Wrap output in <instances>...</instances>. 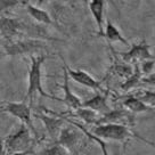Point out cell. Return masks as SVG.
<instances>
[{
	"instance_id": "cell-1",
	"label": "cell",
	"mask_w": 155,
	"mask_h": 155,
	"mask_svg": "<svg viewBox=\"0 0 155 155\" xmlns=\"http://www.w3.org/2000/svg\"><path fill=\"white\" fill-rule=\"evenodd\" d=\"M46 58H47L46 55L31 56V64L29 68V84H28V91L24 98V102L29 103L31 106L33 104V99L38 95L48 99L57 101V102L62 101L61 98L49 95L48 92L45 91L44 86H42V65Z\"/></svg>"
},
{
	"instance_id": "cell-2",
	"label": "cell",
	"mask_w": 155,
	"mask_h": 155,
	"mask_svg": "<svg viewBox=\"0 0 155 155\" xmlns=\"http://www.w3.org/2000/svg\"><path fill=\"white\" fill-rule=\"evenodd\" d=\"M91 134L96 137L101 138L103 140H114L123 144V150L126 148V144L131 139H138L140 141H144L147 145L153 146L155 145L152 141L147 140L146 138L136 134L135 131L131 130L130 127L121 126V124H103V126H96L91 129Z\"/></svg>"
},
{
	"instance_id": "cell-3",
	"label": "cell",
	"mask_w": 155,
	"mask_h": 155,
	"mask_svg": "<svg viewBox=\"0 0 155 155\" xmlns=\"http://www.w3.org/2000/svg\"><path fill=\"white\" fill-rule=\"evenodd\" d=\"M39 141L35 139L32 131L25 124H21L14 134L6 136L2 139V155L8 153H22L34 150Z\"/></svg>"
},
{
	"instance_id": "cell-4",
	"label": "cell",
	"mask_w": 155,
	"mask_h": 155,
	"mask_svg": "<svg viewBox=\"0 0 155 155\" xmlns=\"http://www.w3.org/2000/svg\"><path fill=\"white\" fill-rule=\"evenodd\" d=\"M1 112L8 113L16 119H18L22 124H25L28 128H30V130L32 131V134L37 140H41L38 131L33 124V121H32V116H33L32 106L29 103L24 102V101L23 102H4L2 106H1Z\"/></svg>"
},
{
	"instance_id": "cell-5",
	"label": "cell",
	"mask_w": 155,
	"mask_h": 155,
	"mask_svg": "<svg viewBox=\"0 0 155 155\" xmlns=\"http://www.w3.org/2000/svg\"><path fill=\"white\" fill-rule=\"evenodd\" d=\"M5 55L17 56V55H31L39 53V50L46 48L42 40L37 39H15V40H4L2 42Z\"/></svg>"
},
{
	"instance_id": "cell-6",
	"label": "cell",
	"mask_w": 155,
	"mask_h": 155,
	"mask_svg": "<svg viewBox=\"0 0 155 155\" xmlns=\"http://www.w3.org/2000/svg\"><path fill=\"white\" fill-rule=\"evenodd\" d=\"M42 110L46 113H34L33 116L39 119L40 121H42L46 132L49 136L50 140L53 143H57L58 138L61 136V132H62L64 127L68 124V122L63 120L61 116L56 115L54 112H50L46 108H42Z\"/></svg>"
},
{
	"instance_id": "cell-7",
	"label": "cell",
	"mask_w": 155,
	"mask_h": 155,
	"mask_svg": "<svg viewBox=\"0 0 155 155\" xmlns=\"http://www.w3.org/2000/svg\"><path fill=\"white\" fill-rule=\"evenodd\" d=\"M83 132L79 128L68 123L63 128L57 143L64 146L72 155H79L80 144L82 141Z\"/></svg>"
},
{
	"instance_id": "cell-8",
	"label": "cell",
	"mask_w": 155,
	"mask_h": 155,
	"mask_svg": "<svg viewBox=\"0 0 155 155\" xmlns=\"http://www.w3.org/2000/svg\"><path fill=\"white\" fill-rule=\"evenodd\" d=\"M119 55L121 56L122 61H124V63L130 65H140V63L143 64L147 61H153L154 58L150 53V46L146 42V40H141L140 42L132 45L128 51L119 53Z\"/></svg>"
},
{
	"instance_id": "cell-9",
	"label": "cell",
	"mask_w": 155,
	"mask_h": 155,
	"mask_svg": "<svg viewBox=\"0 0 155 155\" xmlns=\"http://www.w3.org/2000/svg\"><path fill=\"white\" fill-rule=\"evenodd\" d=\"M135 115L134 113L129 112L128 110L123 108H115L104 114L99 117L96 126H103V124H121L127 127H135Z\"/></svg>"
},
{
	"instance_id": "cell-10",
	"label": "cell",
	"mask_w": 155,
	"mask_h": 155,
	"mask_svg": "<svg viewBox=\"0 0 155 155\" xmlns=\"http://www.w3.org/2000/svg\"><path fill=\"white\" fill-rule=\"evenodd\" d=\"M63 64H64V66L66 68V70H68V75H70V78L72 79L74 82L79 83V84H81L83 87L89 88V89H91V90H94V91H96V92H101V94L107 92V91H105V89L102 87L101 82L97 81L96 79H94L88 72L83 71V70H73V68H71L68 64H66L65 61L63 62Z\"/></svg>"
},
{
	"instance_id": "cell-11",
	"label": "cell",
	"mask_w": 155,
	"mask_h": 155,
	"mask_svg": "<svg viewBox=\"0 0 155 155\" xmlns=\"http://www.w3.org/2000/svg\"><path fill=\"white\" fill-rule=\"evenodd\" d=\"M1 35L5 40H15L21 39L23 37L25 29V23H22L21 21L16 18H9V17H1Z\"/></svg>"
},
{
	"instance_id": "cell-12",
	"label": "cell",
	"mask_w": 155,
	"mask_h": 155,
	"mask_svg": "<svg viewBox=\"0 0 155 155\" xmlns=\"http://www.w3.org/2000/svg\"><path fill=\"white\" fill-rule=\"evenodd\" d=\"M63 75H64V83L62 88L64 91V98L61 101L62 103H64L66 106L70 108V111H75L78 108L82 107L83 102H81V99L73 94L71 88H70V75L68 73V70L65 66H63Z\"/></svg>"
},
{
	"instance_id": "cell-13",
	"label": "cell",
	"mask_w": 155,
	"mask_h": 155,
	"mask_svg": "<svg viewBox=\"0 0 155 155\" xmlns=\"http://www.w3.org/2000/svg\"><path fill=\"white\" fill-rule=\"evenodd\" d=\"M107 2H105L104 0H90L88 2V7L89 10L91 13L92 17L95 19V23L97 25V30H98V35L104 38V13H105V6Z\"/></svg>"
},
{
	"instance_id": "cell-14",
	"label": "cell",
	"mask_w": 155,
	"mask_h": 155,
	"mask_svg": "<svg viewBox=\"0 0 155 155\" xmlns=\"http://www.w3.org/2000/svg\"><path fill=\"white\" fill-rule=\"evenodd\" d=\"M107 95H108L107 92H105V94L96 92V95L92 98L83 102L82 106L95 111L101 116L104 115V114H106V113L111 111V107L108 106V104H107Z\"/></svg>"
},
{
	"instance_id": "cell-15",
	"label": "cell",
	"mask_w": 155,
	"mask_h": 155,
	"mask_svg": "<svg viewBox=\"0 0 155 155\" xmlns=\"http://www.w3.org/2000/svg\"><path fill=\"white\" fill-rule=\"evenodd\" d=\"M122 106L124 107L126 110H128L129 112L134 113V114H139V113H144V112L148 111H154L155 108L148 106L147 104L140 101L138 97L130 95L127 96L123 101H122Z\"/></svg>"
},
{
	"instance_id": "cell-16",
	"label": "cell",
	"mask_w": 155,
	"mask_h": 155,
	"mask_svg": "<svg viewBox=\"0 0 155 155\" xmlns=\"http://www.w3.org/2000/svg\"><path fill=\"white\" fill-rule=\"evenodd\" d=\"M25 8H26V12L28 14L32 17V18L38 22L40 24L44 25H53V18L47 10L42 9V8H39L37 6L32 5V4H29V2H25Z\"/></svg>"
},
{
	"instance_id": "cell-17",
	"label": "cell",
	"mask_w": 155,
	"mask_h": 155,
	"mask_svg": "<svg viewBox=\"0 0 155 155\" xmlns=\"http://www.w3.org/2000/svg\"><path fill=\"white\" fill-rule=\"evenodd\" d=\"M70 115L74 116L77 119H80L87 126H92V124L96 126L97 121L101 117V115L98 113H96V112L90 110V108H87V107L83 106L75 110V111H70Z\"/></svg>"
},
{
	"instance_id": "cell-18",
	"label": "cell",
	"mask_w": 155,
	"mask_h": 155,
	"mask_svg": "<svg viewBox=\"0 0 155 155\" xmlns=\"http://www.w3.org/2000/svg\"><path fill=\"white\" fill-rule=\"evenodd\" d=\"M104 38L108 41V44H112V42H120V44L124 45L127 47H131L130 44H129V41L122 35V33L120 32V30L117 29L110 19L106 21V29H105Z\"/></svg>"
},
{
	"instance_id": "cell-19",
	"label": "cell",
	"mask_w": 155,
	"mask_h": 155,
	"mask_svg": "<svg viewBox=\"0 0 155 155\" xmlns=\"http://www.w3.org/2000/svg\"><path fill=\"white\" fill-rule=\"evenodd\" d=\"M56 114H57L58 116H61V117H62L63 120H65V121L68 122V123H71V124L75 126L77 128H79V129L82 131L83 134L87 136L88 138H89V139H90L91 141H95V143H97V144L99 145V147H101V150H102V154L103 155H110V153H108V150H107V148H106V141L103 140V139H101V138H98V137H96L95 135H92L91 131H88L87 128H86V127H83L82 124H80L79 122L73 121V120H70L68 117L62 115V114H58V113H56Z\"/></svg>"
},
{
	"instance_id": "cell-20",
	"label": "cell",
	"mask_w": 155,
	"mask_h": 155,
	"mask_svg": "<svg viewBox=\"0 0 155 155\" xmlns=\"http://www.w3.org/2000/svg\"><path fill=\"white\" fill-rule=\"evenodd\" d=\"M135 68V71L132 73V75L127 79L124 82L121 84V89L123 91H129L131 89H135V88L139 87V84L143 83V72H141L140 65L137 64V65H134Z\"/></svg>"
},
{
	"instance_id": "cell-21",
	"label": "cell",
	"mask_w": 155,
	"mask_h": 155,
	"mask_svg": "<svg viewBox=\"0 0 155 155\" xmlns=\"http://www.w3.org/2000/svg\"><path fill=\"white\" fill-rule=\"evenodd\" d=\"M38 155H72L64 146L59 145L58 143H53L50 146L46 147Z\"/></svg>"
},
{
	"instance_id": "cell-22",
	"label": "cell",
	"mask_w": 155,
	"mask_h": 155,
	"mask_svg": "<svg viewBox=\"0 0 155 155\" xmlns=\"http://www.w3.org/2000/svg\"><path fill=\"white\" fill-rule=\"evenodd\" d=\"M134 96L138 97L140 101L147 104L148 106L155 108V91H152V90H146V89H143V90H138L137 92L132 94Z\"/></svg>"
},
{
	"instance_id": "cell-23",
	"label": "cell",
	"mask_w": 155,
	"mask_h": 155,
	"mask_svg": "<svg viewBox=\"0 0 155 155\" xmlns=\"http://www.w3.org/2000/svg\"><path fill=\"white\" fill-rule=\"evenodd\" d=\"M141 84H148V86H153V87H155V73H152L150 75L144 78Z\"/></svg>"
},
{
	"instance_id": "cell-24",
	"label": "cell",
	"mask_w": 155,
	"mask_h": 155,
	"mask_svg": "<svg viewBox=\"0 0 155 155\" xmlns=\"http://www.w3.org/2000/svg\"><path fill=\"white\" fill-rule=\"evenodd\" d=\"M4 155H38L34 150H28V152H22V153H8V154Z\"/></svg>"
}]
</instances>
